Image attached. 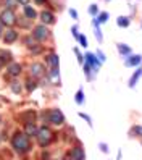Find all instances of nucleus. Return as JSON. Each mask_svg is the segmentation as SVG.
Returning a JSON list of instances; mask_svg holds the SVG:
<instances>
[{"mask_svg":"<svg viewBox=\"0 0 142 160\" xmlns=\"http://www.w3.org/2000/svg\"><path fill=\"white\" fill-rule=\"evenodd\" d=\"M5 3H7V7H8V8H15V7L18 5V0H7Z\"/></svg>","mask_w":142,"mask_h":160,"instance_id":"nucleus-14","label":"nucleus"},{"mask_svg":"<svg viewBox=\"0 0 142 160\" xmlns=\"http://www.w3.org/2000/svg\"><path fill=\"white\" fill-rule=\"evenodd\" d=\"M120 52H123V53H129V47H125V45H120Z\"/></svg>","mask_w":142,"mask_h":160,"instance_id":"nucleus-17","label":"nucleus"},{"mask_svg":"<svg viewBox=\"0 0 142 160\" xmlns=\"http://www.w3.org/2000/svg\"><path fill=\"white\" fill-rule=\"evenodd\" d=\"M0 123H2V117H0Z\"/></svg>","mask_w":142,"mask_h":160,"instance_id":"nucleus-25","label":"nucleus"},{"mask_svg":"<svg viewBox=\"0 0 142 160\" xmlns=\"http://www.w3.org/2000/svg\"><path fill=\"white\" fill-rule=\"evenodd\" d=\"M20 71H21V67H20L18 63L10 65V68H8V73H10L12 76H16V74H20Z\"/></svg>","mask_w":142,"mask_h":160,"instance_id":"nucleus-10","label":"nucleus"},{"mask_svg":"<svg viewBox=\"0 0 142 160\" xmlns=\"http://www.w3.org/2000/svg\"><path fill=\"white\" fill-rule=\"evenodd\" d=\"M18 2L23 3V5H27V2H29V0H18Z\"/></svg>","mask_w":142,"mask_h":160,"instance_id":"nucleus-22","label":"nucleus"},{"mask_svg":"<svg viewBox=\"0 0 142 160\" xmlns=\"http://www.w3.org/2000/svg\"><path fill=\"white\" fill-rule=\"evenodd\" d=\"M140 62V57H134V58H129L128 60V65H137Z\"/></svg>","mask_w":142,"mask_h":160,"instance_id":"nucleus-15","label":"nucleus"},{"mask_svg":"<svg viewBox=\"0 0 142 160\" xmlns=\"http://www.w3.org/2000/svg\"><path fill=\"white\" fill-rule=\"evenodd\" d=\"M89 12H91V13H95V12H97V7H91Z\"/></svg>","mask_w":142,"mask_h":160,"instance_id":"nucleus-20","label":"nucleus"},{"mask_svg":"<svg viewBox=\"0 0 142 160\" xmlns=\"http://www.w3.org/2000/svg\"><path fill=\"white\" fill-rule=\"evenodd\" d=\"M24 12H26V16L29 18V20H34V18H36V12L32 10V8L26 7V8H24Z\"/></svg>","mask_w":142,"mask_h":160,"instance_id":"nucleus-12","label":"nucleus"},{"mask_svg":"<svg viewBox=\"0 0 142 160\" xmlns=\"http://www.w3.org/2000/svg\"><path fill=\"white\" fill-rule=\"evenodd\" d=\"M44 74V67L41 63H34L32 67H31V76H34V78H41Z\"/></svg>","mask_w":142,"mask_h":160,"instance_id":"nucleus-6","label":"nucleus"},{"mask_svg":"<svg viewBox=\"0 0 142 160\" xmlns=\"http://www.w3.org/2000/svg\"><path fill=\"white\" fill-rule=\"evenodd\" d=\"M44 2V0H37V3H42Z\"/></svg>","mask_w":142,"mask_h":160,"instance_id":"nucleus-24","label":"nucleus"},{"mask_svg":"<svg viewBox=\"0 0 142 160\" xmlns=\"http://www.w3.org/2000/svg\"><path fill=\"white\" fill-rule=\"evenodd\" d=\"M36 136H37V141H39L41 146H47V144H49L50 141H52V138H53L52 131H50L49 128H41V129H37Z\"/></svg>","mask_w":142,"mask_h":160,"instance_id":"nucleus-2","label":"nucleus"},{"mask_svg":"<svg viewBox=\"0 0 142 160\" xmlns=\"http://www.w3.org/2000/svg\"><path fill=\"white\" fill-rule=\"evenodd\" d=\"M49 120H50V123H53V125H61V123H63V115H61V112H60V110H50Z\"/></svg>","mask_w":142,"mask_h":160,"instance_id":"nucleus-4","label":"nucleus"},{"mask_svg":"<svg viewBox=\"0 0 142 160\" xmlns=\"http://www.w3.org/2000/svg\"><path fill=\"white\" fill-rule=\"evenodd\" d=\"M118 24H120V26H128L129 21L126 20V18H120V20H118Z\"/></svg>","mask_w":142,"mask_h":160,"instance_id":"nucleus-16","label":"nucleus"},{"mask_svg":"<svg viewBox=\"0 0 142 160\" xmlns=\"http://www.w3.org/2000/svg\"><path fill=\"white\" fill-rule=\"evenodd\" d=\"M41 20L45 23V24H52L55 20H53V15L50 13V12H42L41 13Z\"/></svg>","mask_w":142,"mask_h":160,"instance_id":"nucleus-8","label":"nucleus"},{"mask_svg":"<svg viewBox=\"0 0 142 160\" xmlns=\"http://www.w3.org/2000/svg\"><path fill=\"white\" fill-rule=\"evenodd\" d=\"M21 88H20V84H13V92H20Z\"/></svg>","mask_w":142,"mask_h":160,"instance_id":"nucleus-18","label":"nucleus"},{"mask_svg":"<svg viewBox=\"0 0 142 160\" xmlns=\"http://www.w3.org/2000/svg\"><path fill=\"white\" fill-rule=\"evenodd\" d=\"M13 147H15L16 152H20V154L27 152V150H29V147H31L29 138H27L24 133H16L15 138H13Z\"/></svg>","mask_w":142,"mask_h":160,"instance_id":"nucleus-1","label":"nucleus"},{"mask_svg":"<svg viewBox=\"0 0 142 160\" xmlns=\"http://www.w3.org/2000/svg\"><path fill=\"white\" fill-rule=\"evenodd\" d=\"M5 42L7 44H12L13 41H16L18 39V34H16V31H13V29H8V31H5Z\"/></svg>","mask_w":142,"mask_h":160,"instance_id":"nucleus-7","label":"nucleus"},{"mask_svg":"<svg viewBox=\"0 0 142 160\" xmlns=\"http://www.w3.org/2000/svg\"><path fill=\"white\" fill-rule=\"evenodd\" d=\"M0 36H2V23H0Z\"/></svg>","mask_w":142,"mask_h":160,"instance_id":"nucleus-23","label":"nucleus"},{"mask_svg":"<svg viewBox=\"0 0 142 160\" xmlns=\"http://www.w3.org/2000/svg\"><path fill=\"white\" fill-rule=\"evenodd\" d=\"M71 155H73L74 160H84V158H86V157H84V152H82L81 147H74L73 152H71Z\"/></svg>","mask_w":142,"mask_h":160,"instance_id":"nucleus-9","label":"nucleus"},{"mask_svg":"<svg viewBox=\"0 0 142 160\" xmlns=\"http://www.w3.org/2000/svg\"><path fill=\"white\" fill-rule=\"evenodd\" d=\"M47 36H49V32H47L45 26H37L36 29H34V37H36L37 41H44Z\"/></svg>","mask_w":142,"mask_h":160,"instance_id":"nucleus-5","label":"nucleus"},{"mask_svg":"<svg viewBox=\"0 0 142 160\" xmlns=\"http://www.w3.org/2000/svg\"><path fill=\"white\" fill-rule=\"evenodd\" d=\"M26 133H27V134H31V136H36L37 128H36L32 123H27V125H26Z\"/></svg>","mask_w":142,"mask_h":160,"instance_id":"nucleus-11","label":"nucleus"},{"mask_svg":"<svg viewBox=\"0 0 142 160\" xmlns=\"http://www.w3.org/2000/svg\"><path fill=\"white\" fill-rule=\"evenodd\" d=\"M107 20V15L105 13H102V16H100V21H105Z\"/></svg>","mask_w":142,"mask_h":160,"instance_id":"nucleus-21","label":"nucleus"},{"mask_svg":"<svg viewBox=\"0 0 142 160\" xmlns=\"http://www.w3.org/2000/svg\"><path fill=\"white\" fill-rule=\"evenodd\" d=\"M15 21H16L15 20V13L12 10H5V12H2V15H0V23H3L7 26H13Z\"/></svg>","mask_w":142,"mask_h":160,"instance_id":"nucleus-3","label":"nucleus"},{"mask_svg":"<svg viewBox=\"0 0 142 160\" xmlns=\"http://www.w3.org/2000/svg\"><path fill=\"white\" fill-rule=\"evenodd\" d=\"M49 63L52 65L53 68H56V67H58V57H56V55H50V57H49Z\"/></svg>","mask_w":142,"mask_h":160,"instance_id":"nucleus-13","label":"nucleus"},{"mask_svg":"<svg viewBox=\"0 0 142 160\" xmlns=\"http://www.w3.org/2000/svg\"><path fill=\"white\" fill-rule=\"evenodd\" d=\"M81 96H82V92L79 91V92H78V97H76V102H78V103H81V100H82V97H81Z\"/></svg>","mask_w":142,"mask_h":160,"instance_id":"nucleus-19","label":"nucleus"}]
</instances>
